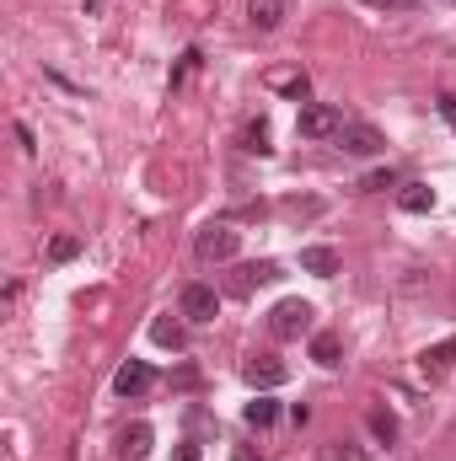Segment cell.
<instances>
[{"instance_id":"cell-1","label":"cell","mask_w":456,"mask_h":461,"mask_svg":"<svg viewBox=\"0 0 456 461\" xmlns=\"http://www.w3.org/2000/svg\"><path fill=\"white\" fill-rule=\"evenodd\" d=\"M317 328V312H312V301H301V295H290V301H279L274 312H269V333L274 339H306Z\"/></svg>"},{"instance_id":"cell-2","label":"cell","mask_w":456,"mask_h":461,"mask_svg":"<svg viewBox=\"0 0 456 461\" xmlns=\"http://www.w3.org/2000/svg\"><path fill=\"white\" fill-rule=\"evenodd\" d=\"M236 247H242V230L231 221H215V226H205L194 236V258L199 263H226V258H236Z\"/></svg>"},{"instance_id":"cell-3","label":"cell","mask_w":456,"mask_h":461,"mask_svg":"<svg viewBox=\"0 0 456 461\" xmlns=\"http://www.w3.org/2000/svg\"><path fill=\"white\" fill-rule=\"evenodd\" d=\"M296 129H301L306 140H328V134L343 129V113L333 108V103H306V108L296 113Z\"/></svg>"},{"instance_id":"cell-4","label":"cell","mask_w":456,"mask_h":461,"mask_svg":"<svg viewBox=\"0 0 456 461\" xmlns=\"http://www.w3.org/2000/svg\"><path fill=\"white\" fill-rule=\"evenodd\" d=\"M333 140H339V150H349V156H381L387 150V134L376 123H343Z\"/></svg>"},{"instance_id":"cell-5","label":"cell","mask_w":456,"mask_h":461,"mask_svg":"<svg viewBox=\"0 0 456 461\" xmlns=\"http://www.w3.org/2000/svg\"><path fill=\"white\" fill-rule=\"evenodd\" d=\"M178 317H188V322H215V317H221V295H215V285H188L183 301H178Z\"/></svg>"},{"instance_id":"cell-6","label":"cell","mask_w":456,"mask_h":461,"mask_svg":"<svg viewBox=\"0 0 456 461\" xmlns=\"http://www.w3.org/2000/svg\"><path fill=\"white\" fill-rule=\"evenodd\" d=\"M242 375H247V386H252V392H274V386H285V375H290V370H285L274 354H252V359L242 365Z\"/></svg>"},{"instance_id":"cell-7","label":"cell","mask_w":456,"mask_h":461,"mask_svg":"<svg viewBox=\"0 0 456 461\" xmlns=\"http://www.w3.org/2000/svg\"><path fill=\"white\" fill-rule=\"evenodd\" d=\"M156 386V370L145 365V359H129V365H118V375H114V392L118 397H145Z\"/></svg>"},{"instance_id":"cell-8","label":"cell","mask_w":456,"mask_h":461,"mask_svg":"<svg viewBox=\"0 0 456 461\" xmlns=\"http://www.w3.org/2000/svg\"><path fill=\"white\" fill-rule=\"evenodd\" d=\"M274 279H279V263H274V258H258V263H242V268H236L231 290H236V295H252L258 285H274Z\"/></svg>"},{"instance_id":"cell-9","label":"cell","mask_w":456,"mask_h":461,"mask_svg":"<svg viewBox=\"0 0 456 461\" xmlns=\"http://www.w3.org/2000/svg\"><path fill=\"white\" fill-rule=\"evenodd\" d=\"M285 11H290L285 0H247V22H252L258 32H274V27L285 22Z\"/></svg>"},{"instance_id":"cell-10","label":"cell","mask_w":456,"mask_h":461,"mask_svg":"<svg viewBox=\"0 0 456 461\" xmlns=\"http://www.w3.org/2000/svg\"><path fill=\"white\" fill-rule=\"evenodd\" d=\"M397 204H403L408 215H430V210H435V188H430V183H403V188H397Z\"/></svg>"},{"instance_id":"cell-11","label":"cell","mask_w":456,"mask_h":461,"mask_svg":"<svg viewBox=\"0 0 456 461\" xmlns=\"http://www.w3.org/2000/svg\"><path fill=\"white\" fill-rule=\"evenodd\" d=\"M301 268L317 274V279H333L339 274V252L333 247H301Z\"/></svg>"},{"instance_id":"cell-12","label":"cell","mask_w":456,"mask_h":461,"mask_svg":"<svg viewBox=\"0 0 456 461\" xmlns=\"http://www.w3.org/2000/svg\"><path fill=\"white\" fill-rule=\"evenodd\" d=\"M150 440H156V435H150V424H129V429L118 435V456H123V461H140L145 451H150Z\"/></svg>"},{"instance_id":"cell-13","label":"cell","mask_w":456,"mask_h":461,"mask_svg":"<svg viewBox=\"0 0 456 461\" xmlns=\"http://www.w3.org/2000/svg\"><path fill=\"white\" fill-rule=\"evenodd\" d=\"M242 419H247V429H269V424H274V419H279V402H274V397H263V392H258V397H252V402H247V408H242Z\"/></svg>"},{"instance_id":"cell-14","label":"cell","mask_w":456,"mask_h":461,"mask_svg":"<svg viewBox=\"0 0 456 461\" xmlns=\"http://www.w3.org/2000/svg\"><path fill=\"white\" fill-rule=\"evenodd\" d=\"M419 365H424L430 375H441V370H451V365H456V339H441V344H430L424 354H419Z\"/></svg>"},{"instance_id":"cell-15","label":"cell","mask_w":456,"mask_h":461,"mask_svg":"<svg viewBox=\"0 0 456 461\" xmlns=\"http://www.w3.org/2000/svg\"><path fill=\"white\" fill-rule=\"evenodd\" d=\"M150 344L183 348V322H178V317H156V322H150Z\"/></svg>"},{"instance_id":"cell-16","label":"cell","mask_w":456,"mask_h":461,"mask_svg":"<svg viewBox=\"0 0 456 461\" xmlns=\"http://www.w3.org/2000/svg\"><path fill=\"white\" fill-rule=\"evenodd\" d=\"M339 354H343L339 333H312V359H317V365H339Z\"/></svg>"},{"instance_id":"cell-17","label":"cell","mask_w":456,"mask_h":461,"mask_svg":"<svg viewBox=\"0 0 456 461\" xmlns=\"http://www.w3.org/2000/svg\"><path fill=\"white\" fill-rule=\"evenodd\" d=\"M242 150H252V156H269L274 145H269V123L263 118H252L247 129H242Z\"/></svg>"},{"instance_id":"cell-18","label":"cell","mask_w":456,"mask_h":461,"mask_svg":"<svg viewBox=\"0 0 456 461\" xmlns=\"http://www.w3.org/2000/svg\"><path fill=\"white\" fill-rule=\"evenodd\" d=\"M370 435H376L381 446H392V440H397V419H392L387 408H376V413H370Z\"/></svg>"},{"instance_id":"cell-19","label":"cell","mask_w":456,"mask_h":461,"mask_svg":"<svg viewBox=\"0 0 456 461\" xmlns=\"http://www.w3.org/2000/svg\"><path fill=\"white\" fill-rule=\"evenodd\" d=\"M76 252H81V236H54V241H49V258H54V263H70Z\"/></svg>"},{"instance_id":"cell-20","label":"cell","mask_w":456,"mask_h":461,"mask_svg":"<svg viewBox=\"0 0 456 461\" xmlns=\"http://www.w3.org/2000/svg\"><path fill=\"white\" fill-rule=\"evenodd\" d=\"M360 188H365V194H387V188H403V183H397V172L387 167V172H370V177H365Z\"/></svg>"},{"instance_id":"cell-21","label":"cell","mask_w":456,"mask_h":461,"mask_svg":"<svg viewBox=\"0 0 456 461\" xmlns=\"http://www.w3.org/2000/svg\"><path fill=\"white\" fill-rule=\"evenodd\" d=\"M285 215L306 221V215H323V199H285Z\"/></svg>"},{"instance_id":"cell-22","label":"cell","mask_w":456,"mask_h":461,"mask_svg":"<svg viewBox=\"0 0 456 461\" xmlns=\"http://www.w3.org/2000/svg\"><path fill=\"white\" fill-rule=\"evenodd\" d=\"M323 461H360V451H354L349 440H328V446H323Z\"/></svg>"},{"instance_id":"cell-23","label":"cell","mask_w":456,"mask_h":461,"mask_svg":"<svg viewBox=\"0 0 456 461\" xmlns=\"http://www.w3.org/2000/svg\"><path fill=\"white\" fill-rule=\"evenodd\" d=\"M360 5H376V11H414L419 0H360Z\"/></svg>"},{"instance_id":"cell-24","label":"cell","mask_w":456,"mask_h":461,"mask_svg":"<svg viewBox=\"0 0 456 461\" xmlns=\"http://www.w3.org/2000/svg\"><path fill=\"white\" fill-rule=\"evenodd\" d=\"M172 461H205V456H199V446H194V440H183V446L172 451Z\"/></svg>"},{"instance_id":"cell-25","label":"cell","mask_w":456,"mask_h":461,"mask_svg":"<svg viewBox=\"0 0 456 461\" xmlns=\"http://www.w3.org/2000/svg\"><path fill=\"white\" fill-rule=\"evenodd\" d=\"M231 461H263V456H258L252 446H236V451H231Z\"/></svg>"},{"instance_id":"cell-26","label":"cell","mask_w":456,"mask_h":461,"mask_svg":"<svg viewBox=\"0 0 456 461\" xmlns=\"http://www.w3.org/2000/svg\"><path fill=\"white\" fill-rule=\"evenodd\" d=\"M451 123H456V118H451Z\"/></svg>"}]
</instances>
